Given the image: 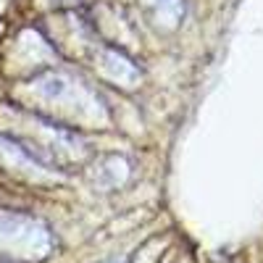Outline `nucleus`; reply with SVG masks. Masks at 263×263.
<instances>
[{
	"instance_id": "1",
	"label": "nucleus",
	"mask_w": 263,
	"mask_h": 263,
	"mask_svg": "<svg viewBox=\"0 0 263 263\" xmlns=\"http://www.w3.org/2000/svg\"><path fill=\"white\" fill-rule=\"evenodd\" d=\"M147 11L153 24H158L163 29H174L179 24V18L184 16V3L182 0H147Z\"/></svg>"
}]
</instances>
